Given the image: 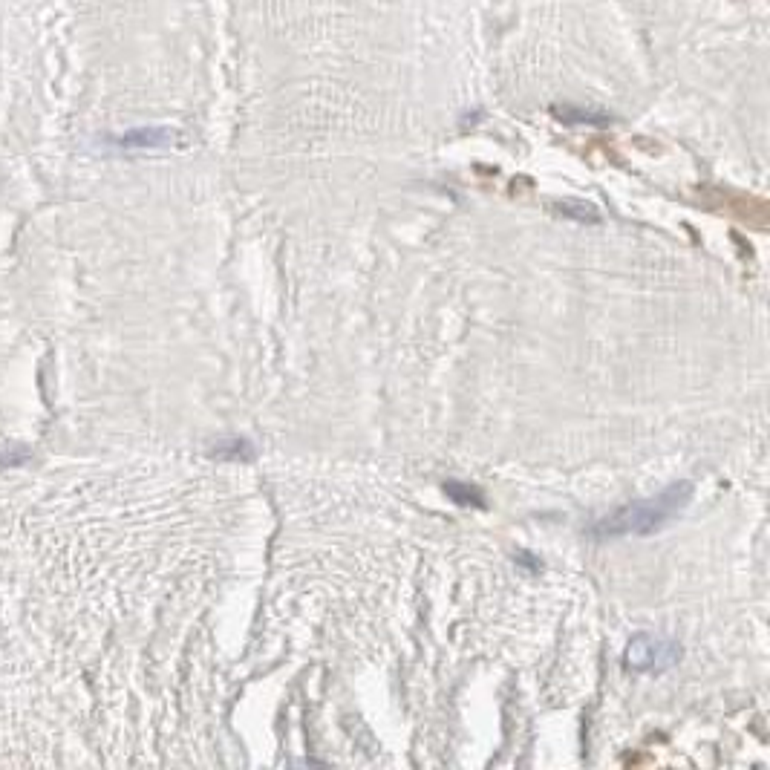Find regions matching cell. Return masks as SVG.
I'll list each match as a JSON object with an SVG mask.
<instances>
[{
  "label": "cell",
  "instance_id": "6da1fadb",
  "mask_svg": "<svg viewBox=\"0 0 770 770\" xmlns=\"http://www.w3.org/2000/svg\"><path fill=\"white\" fill-rule=\"evenodd\" d=\"M690 499H693V485L690 482H672L670 488H664L658 497L629 502V505H623L618 511L600 517L589 531L597 540L646 537V534H655L664 525H670L690 505Z\"/></svg>",
  "mask_w": 770,
  "mask_h": 770
},
{
  "label": "cell",
  "instance_id": "7a4b0ae2",
  "mask_svg": "<svg viewBox=\"0 0 770 770\" xmlns=\"http://www.w3.org/2000/svg\"><path fill=\"white\" fill-rule=\"evenodd\" d=\"M681 661V646L670 638H655V635H635L626 652L623 664L632 672H667Z\"/></svg>",
  "mask_w": 770,
  "mask_h": 770
},
{
  "label": "cell",
  "instance_id": "3957f363",
  "mask_svg": "<svg viewBox=\"0 0 770 770\" xmlns=\"http://www.w3.org/2000/svg\"><path fill=\"white\" fill-rule=\"evenodd\" d=\"M445 494H448L453 502L459 505H473V508H485L488 502L482 497V491L476 485H465V482H448L445 485Z\"/></svg>",
  "mask_w": 770,
  "mask_h": 770
},
{
  "label": "cell",
  "instance_id": "277c9868",
  "mask_svg": "<svg viewBox=\"0 0 770 770\" xmlns=\"http://www.w3.org/2000/svg\"><path fill=\"white\" fill-rule=\"evenodd\" d=\"M165 136H168L165 130H136V133H127L122 145L125 148H156L165 142Z\"/></svg>",
  "mask_w": 770,
  "mask_h": 770
},
{
  "label": "cell",
  "instance_id": "5b68a950",
  "mask_svg": "<svg viewBox=\"0 0 770 770\" xmlns=\"http://www.w3.org/2000/svg\"><path fill=\"white\" fill-rule=\"evenodd\" d=\"M217 456H223V459H243V462H249V459H254V448H251V442H246V439H234V442H228V445H220Z\"/></svg>",
  "mask_w": 770,
  "mask_h": 770
}]
</instances>
